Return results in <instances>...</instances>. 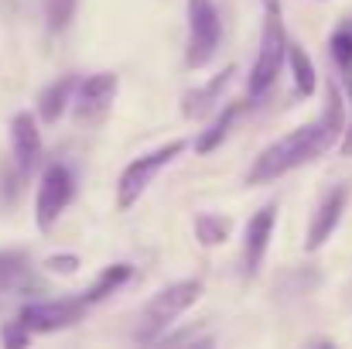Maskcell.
<instances>
[{
	"instance_id": "4",
	"label": "cell",
	"mask_w": 352,
	"mask_h": 349,
	"mask_svg": "<svg viewBox=\"0 0 352 349\" xmlns=\"http://www.w3.org/2000/svg\"><path fill=\"white\" fill-rule=\"evenodd\" d=\"M185 147H188V140L175 137V140H168V144H161V147H154V151L133 158V161L120 171V182H117V206L120 209H123V213L133 209V206L144 199V192L151 189V182H154L171 161H178V158L185 154Z\"/></svg>"
},
{
	"instance_id": "7",
	"label": "cell",
	"mask_w": 352,
	"mask_h": 349,
	"mask_svg": "<svg viewBox=\"0 0 352 349\" xmlns=\"http://www.w3.org/2000/svg\"><path fill=\"white\" fill-rule=\"evenodd\" d=\"M86 308L89 305L82 302V295L79 298H48V302H28V305H21L17 319L31 332L48 336V332H62V329H72L76 322H82Z\"/></svg>"
},
{
	"instance_id": "22",
	"label": "cell",
	"mask_w": 352,
	"mask_h": 349,
	"mask_svg": "<svg viewBox=\"0 0 352 349\" xmlns=\"http://www.w3.org/2000/svg\"><path fill=\"white\" fill-rule=\"evenodd\" d=\"M31 336H34V332H31L21 319H14V322H7V326L0 329V343H3V346H28Z\"/></svg>"
},
{
	"instance_id": "19",
	"label": "cell",
	"mask_w": 352,
	"mask_h": 349,
	"mask_svg": "<svg viewBox=\"0 0 352 349\" xmlns=\"http://www.w3.org/2000/svg\"><path fill=\"white\" fill-rule=\"evenodd\" d=\"M329 52H332V59H336V65H339L342 72H352V17H346V21L332 31Z\"/></svg>"
},
{
	"instance_id": "8",
	"label": "cell",
	"mask_w": 352,
	"mask_h": 349,
	"mask_svg": "<svg viewBox=\"0 0 352 349\" xmlns=\"http://www.w3.org/2000/svg\"><path fill=\"white\" fill-rule=\"evenodd\" d=\"M117 93H120L117 72H93V76L79 79L76 100H72V114H76L79 123H100L103 116L113 110Z\"/></svg>"
},
{
	"instance_id": "11",
	"label": "cell",
	"mask_w": 352,
	"mask_h": 349,
	"mask_svg": "<svg viewBox=\"0 0 352 349\" xmlns=\"http://www.w3.org/2000/svg\"><path fill=\"white\" fill-rule=\"evenodd\" d=\"M346 209H349V189L346 185H339V189H332V192L322 195V202H318V209H315V216L308 223V236H305V250L308 253L322 250L332 240V233L339 230Z\"/></svg>"
},
{
	"instance_id": "23",
	"label": "cell",
	"mask_w": 352,
	"mask_h": 349,
	"mask_svg": "<svg viewBox=\"0 0 352 349\" xmlns=\"http://www.w3.org/2000/svg\"><path fill=\"white\" fill-rule=\"evenodd\" d=\"M346 89H349V120H346V134L339 140V151L352 158V72H346Z\"/></svg>"
},
{
	"instance_id": "24",
	"label": "cell",
	"mask_w": 352,
	"mask_h": 349,
	"mask_svg": "<svg viewBox=\"0 0 352 349\" xmlns=\"http://www.w3.org/2000/svg\"><path fill=\"white\" fill-rule=\"evenodd\" d=\"M274 3H280V0H263V7H274Z\"/></svg>"
},
{
	"instance_id": "10",
	"label": "cell",
	"mask_w": 352,
	"mask_h": 349,
	"mask_svg": "<svg viewBox=\"0 0 352 349\" xmlns=\"http://www.w3.org/2000/svg\"><path fill=\"white\" fill-rule=\"evenodd\" d=\"M10 151H14V168L28 182L38 171L41 158H45L41 130H38V120L31 116V110H21V114H14V120H10Z\"/></svg>"
},
{
	"instance_id": "5",
	"label": "cell",
	"mask_w": 352,
	"mask_h": 349,
	"mask_svg": "<svg viewBox=\"0 0 352 349\" xmlns=\"http://www.w3.org/2000/svg\"><path fill=\"white\" fill-rule=\"evenodd\" d=\"M188 17V38H185V65L188 69H206L219 45H223V17L216 0H188L185 3Z\"/></svg>"
},
{
	"instance_id": "6",
	"label": "cell",
	"mask_w": 352,
	"mask_h": 349,
	"mask_svg": "<svg viewBox=\"0 0 352 349\" xmlns=\"http://www.w3.org/2000/svg\"><path fill=\"white\" fill-rule=\"evenodd\" d=\"M76 199V178L69 171L65 161H48L45 171H41V182H38V195H34V223L38 230L48 233L62 213L72 206Z\"/></svg>"
},
{
	"instance_id": "16",
	"label": "cell",
	"mask_w": 352,
	"mask_h": 349,
	"mask_svg": "<svg viewBox=\"0 0 352 349\" xmlns=\"http://www.w3.org/2000/svg\"><path fill=\"white\" fill-rule=\"evenodd\" d=\"M192 230H195L199 246L212 250V246H223V243L233 236V220L223 216V213H199L195 223H192Z\"/></svg>"
},
{
	"instance_id": "17",
	"label": "cell",
	"mask_w": 352,
	"mask_h": 349,
	"mask_svg": "<svg viewBox=\"0 0 352 349\" xmlns=\"http://www.w3.org/2000/svg\"><path fill=\"white\" fill-rule=\"evenodd\" d=\"M287 62H291V76H294V93L298 96H311L318 89V72H315V62L311 55L301 48V45H287Z\"/></svg>"
},
{
	"instance_id": "21",
	"label": "cell",
	"mask_w": 352,
	"mask_h": 349,
	"mask_svg": "<svg viewBox=\"0 0 352 349\" xmlns=\"http://www.w3.org/2000/svg\"><path fill=\"white\" fill-rule=\"evenodd\" d=\"M41 267H45L48 274L72 277V274H79L82 260H79V253H52V257H45V260H41Z\"/></svg>"
},
{
	"instance_id": "18",
	"label": "cell",
	"mask_w": 352,
	"mask_h": 349,
	"mask_svg": "<svg viewBox=\"0 0 352 349\" xmlns=\"http://www.w3.org/2000/svg\"><path fill=\"white\" fill-rule=\"evenodd\" d=\"M28 274H31L28 250H0V295L21 288L28 281Z\"/></svg>"
},
{
	"instance_id": "12",
	"label": "cell",
	"mask_w": 352,
	"mask_h": 349,
	"mask_svg": "<svg viewBox=\"0 0 352 349\" xmlns=\"http://www.w3.org/2000/svg\"><path fill=\"white\" fill-rule=\"evenodd\" d=\"M233 76H236V65H226V69L216 72L209 83L188 89V93L182 96V116H185V120H206L209 114H216L219 103H223L226 86L233 83Z\"/></svg>"
},
{
	"instance_id": "15",
	"label": "cell",
	"mask_w": 352,
	"mask_h": 349,
	"mask_svg": "<svg viewBox=\"0 0 352 349\" xmlns=\"http://www.w3.org/2000/svg\"><path fill=\"white\" fill-rule=\"evenodd\" d=\"M133 277V267L126 264V260H120V264H110V267H103L100 274H96V281L82 291V302L93 308V305H100V302H107L113 291H120L126 281Z\"/></svg>"
},
{
	"instance_id": "13",
	"label": "cell",
	"mask_w": 352,
	"mask_h": 349,
	"mask_svg": "<svg viewBox=\"0 0 352 349\" xmlns=\"http://www.w3.org/2000/svg\"><path fill=\"white\" fill-rule=\"evenodd\" d=\"M246 107H250V103H243V100L226 103L219 114L212 116V123H209L206 130H199V134H195V154H212L216 147H223V140L233 134L236 120L246 114Z\"/></svg>"
},
{
	"instance_id": "2",
	"label": "cell",
	"mask_w": 352,
	"mask_h": 349,
	"mask_svg": "<svg viewBox=\"0 0 352 349\" xmlns=\"http://www.w3.org/2000/svg\"><path fill=\"white\" fill-rule=\"evenodd\" d=\"M202 298V281L199 277H185V281H171L168 288H161L137 315L133 326V339L137 343H161V336H168V329L188 312L195 308Z\"/></svg>"
},
{
	"instance_id": "1",
	"label": "cell",
	"mask_w": 352,
	"mask_h": 349,
	"mask_svg": "<svg viewBox=\"0 0 352 349\" xmlns=\"http://www.w3.org/2000/svg\"><path fill=\"white\" fill-rule=\"evenodd\" d=\"M346 134V100H342V89L339 83L329 79L325 86V110L294 127L291 134L277 137L274 144H267L256 158H253V168L246 171V185H270L277 178H284L287 171L315 161L318 154H325L336 140H342Z\"/></svg>"
},
{
	"instance_id": "20",
	"label": "cell",
	"mask_w": 352,
	"mask_h": 349,
	"mask_svg": "<svg viewBox=\"0 0 352 349\" xmlns=\"http://www.w3.org/2000/svg\"><path fill=\"white\" fill-rule=\"evenodd\" d=\"M76 7L79 0H45V21L52 31H65L76 17Z\"/></svg>"
},
{
	"instance_id": "14",
	"label": "cell",
	"mask_w": 352,
	"mask_h": 349,
	"mask_svg": "<svg viewBox=\"0 0 352 349\" xmlns=\"http://www.w3.org/2000/svg\"><path fill=\"white\" fill-rule=\"evenodd\" d=\"M76 86H79V76H72V72L48 83L41 89V96H38V116L45 123H58L65 116V110L72 107V100H76Z\"/></svg>"
},
{
	"instance_id": "9",
	"label": "cell",
	"mask_w": 352,
	"mask_h": 349,
	"mask_svg": "<svg viewBox=\"0 0 352 349\" xmlns=\"http://www.w3.org/2000/svg\"><path fill=\"white\" fill-rule=\"evenodd\" d=\"M277 213H280L277 202H263L250 216V223L243 230V260H239L243 277H256V271L263 267V257L270 250V236H274V226H277Z\"/></svg>"
},
{
	"instance_id": "3",
	"label": "cell",
	"mask_w": 352,
	"mask_h": 349,
	"mask_svg": "<svg viewBox=\"0 0 352 349\" xmlns=\"http://www.w3.org/2000/svg\"><path fill=\"white\" fill-rule=\"evenodd\" d=\"M287 31H284V17H280V3L267 7V17H263V31H260V48H256V59H253V69L246 76V93L250 100H260L280 76L284 69V59H287Z\"/></svg>"
}]
</instances>
